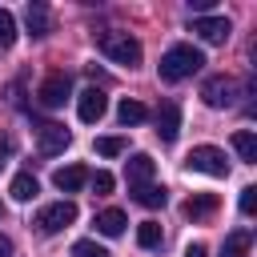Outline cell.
Returning a JSON list of instances; mask_svg holds the SVG:
<instances>
[{
    "instance_id": "28",
    "label": "cell",
    "mask_w": 257,
    "mask_h": 257,
    "mask_svg": "<svg viewBox=\"0 0 257 257\" xmlns=\"http://www.w3.org/2000/svg\"><path fill=\"white\" fill-rule=\"evenodd\" d=\"M0 257H12V241H8L4 233H0Z\"/></svg>"
},
{
    "instance_id": "14",
    "label": "cell",
    "mask_w": 257,
    "mask_h": 257,
    "mask_svg": "<svg viewBox=\"0 0 257 257\" xmlns=\"http://www.w3.org/2000/svg\"><path fill=\"white\" fill-rule=\"evenodd\" d=\"M249 245H253V233L249 229H233L221 245V257H249Z\"/></svg>"
},
{
    "instance_id": "5",
    "label": "cell",
    "mask_w": 257,
    "mask_h": 257,
    "mask_svg": "<svg viewBox=\"0 0 257 257\" xmlns=\"http://www.w3.org/2000/svg\"><path fill=\"white\" fill-rule=\"evenodd\" d=\"M237 80L233 76H209L205 84H201V100L209 104V108H233L237 104Z\"/></svg>"
},
{
    "instance_id": "17",
    "label": "cell",
    "mask_w": 257,
    "mask_h": 257,
    "mask_svg": "<svg viewBox=\"0 0 257 257\" xmlns=\"http://www.w3.org/2000/svg\"><path fill=\"white\" fill-rule=\"evenodd\" d=\"M145 116H149V108H145L141 100H128V96H124V100L116 104V120H120L124 128H128V124H141Z\"/></svg>"
},
{
    "instance_id": "2",
    "label": "cell",
    "mask_w": 257,
    "mask_h": 257,
    "mask_svg": "<svg viewBox=\"0 0 257 257\" xmlns=\"http://www.w3.org/2000/svg\"><path fill=\"white\" fill-rule=\"evenodd\" d=\"M100 52H104L112 64H124V68L141 64V40H133L128 32H104V36H100Z\"/></svg>"
},
{
    "instance_id": "6",
    "label": "cell",
    "mask_w": 257,
    "mask_h": 257,
    "mask_svg": "<svg viewBox=\"0 0 257 257\" xmlns=\"http://www.w3.org/2000/svg\"><path fill=\"white\" fill-rule=\"evenodd\" d=\"M68 92H72V80H68L64 72H48V76L40 80V88H36V100H40L44 108H60V104L68 100Z\"/></svg>"
},
{
    "instance_id": "13",
    "label": "cell",
    "mask_w": 257,
    "mask_h": 257,
    "mask_svg": "<svg viewBox=\"0 0 257 257\" xmlns=\"http://www.w3.org/2000/svg\"><path fill=\"white\" fill-rule=\"evenodd\" d=\"M24 24H28V32H32V36H48L52 16H48V8H44L40 0H32V4L24 8Z\"/></svg>"
},
{
    "instance_id": "9",
    "label": "cell",
    "mask_w": 257,
    "mask_h": 257,
    "mask_svg": "<svg viewBox=\"0 0 257 257\" xmlns=\"http://www.w3.org/2000/svg\"><path fill=\"white\" fill-rule=\"evenodd\" d=\"M177 133H181V108H177V100H165L157 108V137L161 141H177Z\"/></svg>"
},
{
    "instance_id": "26",
    "label": "cell",
    "mask_w": 257,
    "mask_h": 257,
    "mask_svg": "<svg viewBox=\"0 0 257 257\" xmlns=\"http://www.w3.org/2000/svg\"><path fill=\"white\" fill-rule=\"evenodd\" d=\"M253 209H257V185H245V189H241V213L249 217Z\"/></svg>"
},
{
    "instance_id": "1",
    "label": "cell",
    "mask_w": 257,
    "mask_h": 257,
    "mask_svg": "<svg viewBox=\"0 0 257 257\" xmlns=\"http://www.w3.org/2000/svg\"><path fill=\"white\" fill-rule=\"evenodd\" d=\"M201 64H205V56H201V48H193V44H173L165 56H161V80H185V76H193V72H201Z\"/></svg>"
},
{
    "instance_id": "25",
    "label": "cell",
    "mask_w": 257,
    "mask_h": 257,
    "mask_svg": "<svg viewBox=\"0 0 257 257\" xmlns=\"http://www.w3.org/2000/svg\"><path fill=\"white\" fill-rule=\"evenodd\" d=\"M72 257H108V249L96 245V241H76L72 245Z\"/></svg>"
},
{
    "instance_id": "29",
    "label": "cell",
    "mask_w": 257,
    "mask_h": 257,
    "mask_svg": "<svg viewBox=\"0 0 257 257\" xmlns=\"http://www.w3.org/2000/svg\"><path fill=\"white\" fill-rule=\"evenodd\" d=\"M8 153H12V145H8V141H0V165H4V157H8Z\"/></svg>"
},
{
    "instance_id": "22",
    "label": "cell",
    "mask_w": 257,
    "mask_h": 257,
    "mask_svg": "<svg viewBox=\"0 0 257 257\" xmlns=\"http://www.w3.org/2000/svg\"><path fill=\"white\" fill-rule=\"evenodd\" d=\"M16 44V20L8 8H0V48H12Z\"/></svg>"
},
{
    "instance_id": "10",
    "label": "cell",
    "mask_w": 257,
    "mask_h": 257,
    "mask_svg": "<svg viewBox=\"0 0 257 257\" xmlns=\"http://www.w3.org/2000/svg\"><path fill=\"white\" fill-rule=\"evenodd\" d=\"M68 141H72V137H68V128H64V124H52V120H48V124H40V153H44V157L64 153V149H68Z\"/></svg>"
},
{
    "instance_id": "24",
    "label": "cell",
    "mask_w": 257,
    "mask_h": 257,
    "mask_svg": "<svg viewBox=\"0 0 257 257\" xmlns=\"http://www.w3.org/2000/svg\"><path fill=\"white\" fill-rule=\"evenodd\" d=\"M88 185H92V193H100V197H104V193H112V185H116V181H112V173L96 169V173H88Z\"/></svg>"
},
{
    "instance_id": "16",
    "label": "cell",
    "mask_w": 257,
    "mask_h": 257,
    "mask_svg": "<svg viewBox=\"0 0 257 257\" xmlns=\"http://www.w3.org/2000/svg\"><path fill=\"white\" fill-rule=\"evenodd\" d=\"M233 149H237V157H241L245 165H257V137H253L249 128H237V133H233Z\"/></svg>"
},
{
    "instance_id": "30",
    "label": "cell",
    "mask_w": 257,
    "mask_h": 257,
    "mask_svg": "<svg viewBox=\"0 0 257 257\" xmlns=\"http://www.w3.org/2000/svg\"><path fill=\"white\" fill-rule=\"evenodd\" d=\"M0 213H4V209H0Z\"/></svg>"
},
{
    "instance_id": "8",
    "label": "cell",
    "mask_w": 257,
    "mask_h": 257,
    "mask_svg": "<svg viewBox=\"0 0 257 257\" xmlns=\"http://www.w3.org/2000/svg\"><path fill=\"white\" fill-rule=\"evenodd\" d=\"M193 32H197L205 44H225L233 28H229L225 16H197V20H193Z\"/></svg>"
},
{
    "instance_id": "18",
    "label": "cell",
    "mask_w": 257,
    "mask_h": 257,
    "mask_svg": "<svg viewBox=\"0 0 257 257\" xmlns=\"http://www.w3.org/2000/svg\"><path fill=\"white\" fill-rule=\"evenodd\" d=\"M133 201L145 209H161L165 205V189L161 185H133Z\"/></svg>"
},
{
    "instance_id": "4",
    "label": "cell",
    "mask_w": 257,
    "mask_h": 257,
    "mask_svg": "<svg viewBox=\"0 0 257 257\" xmlns=\"http://www.w3.org/2000/svg\"><path fill=\"white\" fill-rule=\"evenodd\" d=\"M72 221H76V205H72V201H52V205H44V209L32 217V225H36L44 237H52V233L68 229Z\"/></svg>"
},
{
    "instance_id": "12",
    "label": "cell",
    "mask_w": 257,
    "mask_h": 257,
    "mask_svg": "<svg viewBox=\"0 0 257 257\" xmlns=\"http://www.w3.org/2000/svg\"><path fill=\"white\" fill-rule=\"evenodd\" d=\"M84 181H88V169H84V165H64V169L52 173V185H56L60 193H76Z\"/></svg>"
},
{
    "instance_id": "20",
    "label": "cell",
    "mask_w": 257,
    "mask_h": 257,
    "mask_svg": "<svg viewBox=\"0 0 257 257\" xmlns=\"http://www.w3.org/2000/svg\"><path fill=\"white\" fill-rule=\"evenodd\" d=\"M36 189H40V185H36V177H32V173H16L8 193H12V201H32V197H36Z\"/></svg>"
},
{
    "instance_id": "15",
    "label": "cell",
    "mask_w": 257,
    "mask_h": 257,
    "mask_svg": "<svg viewBox=\"0 0 257 257\" xmlns=\"http://www.w3.org/2000/svg\"><path fill=\"white\" fill-rule=\"evenodd\" d=\"M124 225H128V217H124L120 209H104V213H96V229H100L104 237H120Z\"/></svg>"
},
{
    "instance_id": "21",
    "label": "cell",
    "mask_w": 257,
    "mask_h": 257,
    "mask_svg": "<svg viewBox=\"0 0 257 257\" xmlns=\"http://www.w3.org/2000/svg\"><path fill=\"white\" fill-rule=\"evenodd\" d=\"M161 241H165L161 225H157V221H141V229H137V245H141V249H157Z\"/></svg>"
},
{
    "instance_id": "19",
    "label": "cell",
    "mask_w": 257,
    "mask_h": 257,
    "mask_svg": "<svg viewBox=\"0 0 257 257\" xmlns=\"http://www.w3.org/2000/svg\"><path fill=\"white\" fill-rule=\"evenodd\" d=\"M213 209H217V197H213V193H197V197H189V201H185V217H193V221L209 217Z\"/></svg>"
},
{
    "instance_id": "3",
    "label": "cell",
    "mask_w": 257,
    "mask_h": 257,
    "mask_svg": "<svg viewBox=\"0 0 257 257\" xmlns=\"http://www.w3.org/2000/svg\"><path fill=\"white\" fill-rule=\"evenodd\" d=\"M189 173H205V177H229V161L217 145H197L189 157H185Z\"/></svg>"
},
{
    "instance_id": "7",
    "label": "cell",
    "mask_w": 257,
    "mask_h": 257,
    "mask_svg": "<svg viewBox=\"0 0 257 257\" xmlns=\"http://www.w3.org/2000/svg\"><path fill=\"white\" fill-rule=\"evenodd\" d=\"M104 108H108V96H104V88H96V84L76 96V116H80L84 124H96V120L104 116Z\"/></svg>"
},
{
    "instance_id": "27",
    "label": "cell",
    "mask_w": 257,
    "mask_h": 257,
    "mask_svg": "<svg viewBox=\"0 0 257 257\" xmlns=\"http://www.w3.org/2000/svg\"><path fill=\"white\" fill-rule=\"evenodd\" d=\"M185 257H209V249H205V245H201V241H193V245H189V249H185Z\"/></svg>"
},
{
    "instance_id": "23",
    "label": "cell",
    "mask_w": 257,
    "mask_h": 257,
    "mask_svg": "<svg viewBox=\"0 0 257 257\" xmlns=\"http://www.w3.org/2000/svg\"><path fill=\"white\" fill-rule=\"evenodd\" d=\"M96 153L100 157H120L124 153V137H96Z\"/></svg>"
},
{
    "instance_id": "11",
    "label": "cell",
    "mask_w": 257,
    "mask_h": 257,
    "mask_svg": "<svg viewBox=\"0 0 257 257\" xmlns=\"http://www.w3.org/2000/svg\"><path fill=\"white\" fill-rule=\"evenodd\" d=\"M153 157L149 153H133L128 161H124V177H128V189L133 185H149V177H153Z\"/></svg>"
}]
</instances>
